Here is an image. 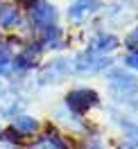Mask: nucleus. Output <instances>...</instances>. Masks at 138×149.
<instances>
[{
	"mask_svg": "<svg viewBox=\"0 0 138 149\" xmlns=\"http://www.w3.org/2000/svg\"><path fill=\"white\" fill-rule=\"evenodd\" d=\"M43 36H46L48 45H55V47L61 45V29L57 27V25H48V27L43 29Z\"/></svg>",
	"mask_w": 138,
	"mask_h": 149,
	"instance_id": "nucleus-14",
	"label": "nucleus"
},
{
	"mask_svg": "<svg viewBox=\"0 0 138 149\" xmlns=\"http://www.w3.org/2000/svg\"><path fill=\"white\" fill-rule=\"evenodd\" d=\"M39 127H41L39 120H36V118H32V115H18V118H14V122H11V131H16L20 138L36 136Z\"/></svg>",
	"mask_w": 138,
	"mask_h": 149,
	"instance_id": "nucleus-7",
	"label": "nucleus"
},
{
	"mask_svg": "<svg viewBox=\"0 0 138 149\" xmlns=\"http://www.w3.org/2000/svg\"><path fill=\"white\" fill-rule=\"evenodd\" d=\"M109 88L113 97L118 100H129L138 93V79L134 74H127L125 70H111L109 72Z\"/></svg>",
	"mask_w": 138,
	"mask_h": 149,
	"instance_id": "nucleus-2",
	"label": "nucleus"
},
{
	"mask_svg": "<svg viewBox=\"0 0 138 149\" xmlns=\"http://www.w3.org/2000/svg\"><path fill=\"white\" fill-rule=\"evenodd\" d=\"M118 47V38L113 34H97L93 38V45H91V52H97V54H104V52H111Z\"/></svg>",
	"mask_w": 138,
	"mask_h": 149,
	"instance_id": "nucleus-12",
	"label": "nucleus"
},
{
	"mask_svg": "<svg viewBox=\"0 0 138 149\" xmlns=\"http://www.w3.org/2000/svg\"><path fill=\"white\" fill-rule=\"evenodd\" d=\"M32 23L36 25L39 29H46L48 25H55V18H57V9L48 2H32Z\"/></svg>",
	"mask_w": 138,
	"mask_h": 149,
	"instance_id": "nucleus-4",
	"label": "nucleus"
},
{
	"mask_svg": "<svg viewBox=\"0 0 138 149\" xmlns=\"http://www.w3.org/2000/svg\"><path fill=\"white\" fill-rule=\"evenodd\" d=\"M20 25V11L11 5H0V27L14 29Z\"/></svg>",
	"mask_w": 138,
	"mask_h": 149,
	"instance_id": "nucleus-11",
	"label": "nucleus"
},
{
	"mask_svg": "<svg viewBox=\"0 0 138 149\" xmlns=\"http://www.w3.org/2000/svg\"><path fill=\"white\" fill-rule=\"evenodd\" d=\"M100 102V97L95 91H88V88H75L70 93L66 95V109L70 113H75L77 118L84 115V113H88L93 106H97Z\"/></svg>",
	"mask_w": 138,
	"mask_h": 149,
	"instance_id": "nucleus-1",
	"label": "nucleus"
},
{
	"mask_svg": "<svg viewBox=\"0 0 138 149\" xmlns=\"http://www.w3.org/2000/svg\"><path fill=\"white\" fill-rule=\"evenodd\" d=\"M109 65H111L109 56H102V54H97V52H91V50L77 54V59H75V70L82 72V74L97 72V70H104V68H109Z\"/></svg>",
	"mask_w": 138,
	"mask_h": 149,
	"instance_id": "nucleus-3",
	"label": "nucleus"
},
{
	"mask_svg": "<svg viewBox=\"0 0 138 149\" xmlns=\"http://www.w3.org/2000/svg\"><path fill=\"white\" fill-rule=\"evenodd\" d=\"M20 106H23V100H20L16 93H2L0 95V115L14 118Z\"/></svg>",
	"mask_w": 138,
	"mask_h": 149,
	"instance_id": "nucleus-10",
	"label": "nucleus"
},
{
	"mask_svg": "<svg viewBox=\"0 0 138 149\" xmlns=\"http://www.w3.org/2000/svg\"><path fill=\"white\" fill-rule=\"evenodd\" d=\"M14 70V56L9 54L7 47H0V77L9 74Z\"/></svg>",
	"mask_w": 138,
	"mask_h": 149,
	"instance_id": "nucleus-13",
	"label": "nucleus"
},
{
	"mask_svg": "<svg viewBox=\"0 0 138 149\" xmlns=\"http://www.w3.org/2000/svg\"><path fill=\"white\" fill-rule=\"evenodd\" d=\"M32 149H68V142H66L57 131H48L46 136H41V138L32 145Z\"/></svg>",
	"mask_w": 138,
	"mask_h": 149,
	"instance_id": "nucleus-9",
	"label": "nucleus"
},
{
	"mask_svg": "<svg viewBox=\"0 0 138 149\" xmlns=\"http://www.w3.org/2000/svg\"><path fill=\"white\" fill-rule=\"evenodd\" d=\"M68 70H70V65L66 63V59H57V61H52V63H48L46 68H43V72H41V84H50V81H61L66 74H68Z\"/></svg>",
	"mask_w": 138,
	"mask_h": 149,
	"instance_id": "nucleus-5",
	"label": "nucleus"
},
{
	"mask_svg": "<svg viewBox=\"0 0 138 149\" xmlns=\"http://www.w3.org/2000/svg\"><path fill=\"white\" fill-rule=\"evenodd\" d=\"M41 50H43V47H41V45H34V43L27 45L18 56H16V59H14V68H16V70H27V68H32V65L36 63Z\"/></svg>",
	"mask_w": 138,
	"mask_h": 149,
	"instance_id": "nucleus-8",
	"label": "nucleus"
},
{
	"mask_svg": "<svg viewBox=\"0 0 138 149\" xmlns=\"http://www.w3.org/2000/svg\"><path fill=\"white\" fill-rule=\"evenodd\" d=\"M97 7H100V0H75L68 9V16H70L73 23H82L86 16L97 11Z\"/></svg>",
	"mask_w": 138,
	"mask_h": 149,
	"instance_id": "nucleus-6",
	"label": "nucleus"
},
{
	"mask_svg": "<svg viewBox=\"0 0 138 149\" xmlns=\"http://www.w3.org/2000/svg\"><path fill=\"white\" fill-rule=\"evenodd\" d=\"M125 136H127V142L131 145L134 149H138V127L136 124H125Z\"/></svg>",
	"mask_w": 138,
	"mask_h": 149,
	"instance_id": "nucleus-15",
	"label": "nucleus"
},
{
	"mask_svg": "<svg viewBox=\"0 0 138 149\" xmlns=\"http://www.w3.org/2000/svg\"><path fill=\"white\" fill-rule=\"evenodd\" d=\"M125 45H127L129 50H131V52H138V27H136V29H134V32H131V34L127 36Z\"/></svg>",
	"mask_w": 138,
	"mask_h": 149,
	"instance_id": "nucleus-16",
	"label": "nucleus"
},
{
	"mask_svg": "<svg viewBox=\"0 0 138 149\" xmlns=\"http://www.w3.org/2000/svg\"><path fill=\"white\" fill-rule=\"evenodd\" d=\"M0 138H2V129H0Z\"/></svg>",
	"mask_w": 138,
	"mask_h": 149,
	"instance_id": "nucleus-18",
	"label": "nucleus"
},
{
	"mask_svg": "<svg viewBox=\"0 0 138 149\" xmlns=\"http://www.w3.org/2000/svg\"><path fill=\"white\" fill-rule=\"evenodd\" d=\"M125 63H127L129 68H134V70H138V52H129V54L125 56Z\"/></svg>",
	"mask_w": 138,
	"mask_h": 149,
	"instance_id": "nucleus-17",
	"label": "nucleus"
}]
</instances>
